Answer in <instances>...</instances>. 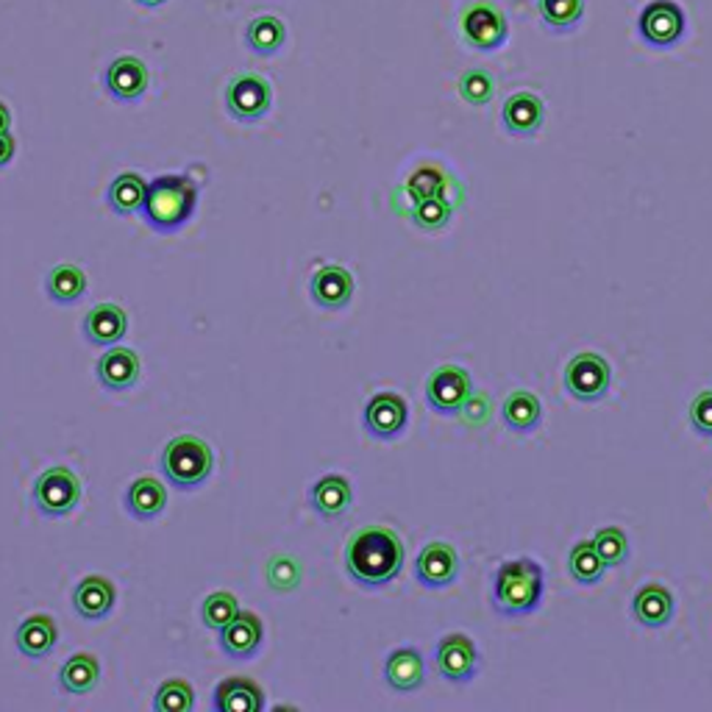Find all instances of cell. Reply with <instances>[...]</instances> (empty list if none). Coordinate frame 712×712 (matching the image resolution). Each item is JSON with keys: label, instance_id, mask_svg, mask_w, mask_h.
Masks as SVG:
<instances>
[{"label": "cell", "instance_id": "29", "mask_svg": "<svg viewBox=\"0 0 712 712\" xmlns=\"http://www.w3.org/2000/svg\"><path fill=\"white\" fill-rule=\"evenodd\" d=\"M45 292L59 307L78 303L87 296V273L78 265H70V262L51 267V273L45 278Z\"/></svg>", "mask_w": 712, "mask_h": 712}, {"label": "cell", "instance_id": "16", "mask_svg": "<svg viewBox=\"0 0 712 712\" xmlns=\"http://www.w3.org/2000/svg\"><path fill=\"white\" fill-rule=\"evenodd\" d=\"M139 373H142V362H139L137 351L126 346H109L95 365L98 385L109 392L132 390L139 382Z\"/></svg>", "mask_w": 712, "mask_h": 712}, {"label": "cell", "instance_id": "18", "mask_svg": "<svg viewBox=\"0 0 712 712\" xmlns=\"http://www.w3.org/2000/svg\"><path fill=\"white\" fill-rule=\"evenodd\" d=\"M114 601H117V587L107 576H84L73 590V610L78 612V619L89 621V624L107 619L114 610Z\"/></svg>", "mask_w": 712, "mask_h": 712}, {"label": "cell", "instance_id": "23", "mask_svg": "<svg viewBox=\"0 0 712 712\" xmlns=\"http://www.w3.org/2000/svg\"><path fill=\"white\" fill-rule=\"evenodd\" d=\"M215 712H262L265 710V690L248 676H228L217 682L212 694Z\"/></svg>", "mask_w": 712, "mask_h": 712}, {"label": "cell", "instance_id": "28", "mask_svg": "<svg viewBox=\"0 0 712 712\" xmlns=\"http://www.w3.org/2000/svg\"><path fill=\"white\" fill-rule=\"evenodd\" d=\"M501 417H504L507 429L517 432V435H529V432H537L542 423L540 398L529 390L510 392L504 401V407H501Z\"/></svg>", "mask_w": 712, "mask_h": 712}, {"label": "cell", "instance_id": "41", "mask_svg": "<svg viewBox=\"0 0 712 712\" xmlns=\"http://www.w3.org/2000/svg\"><path fill=\"white\" fill-rule=\"evenodd\" d=\"M690 426L696 435L712 437V390L699 392L690 403Z\"/></svg>", "mask_w": 712, "mask_h": 712}, {"label": "cell", "instance_id": "24", "mask_svg": "<svg viewBox=\"0 0 712 712\" xmlns=\"http://www.w3.org/2000/svg\"><path fill=\"white\" fill-rule=\"evenodd\" d=\"M632 615H635L637 624L649 626V629H660V626L671 624V619H674V596L660 582H649V585H644L635 592Z\"/></svg>", "mask_w": 712, "mask_h": 712}, {"label": "cell", "instance_id": "39", "mask_svg": "<svg viewBox=\"0 0 712 712\" xmlns=\"http://www.w3.org/2000/svg\"><path fill=\"white\" fill-rule=\"evenodd\" d=\"M460 95L471 107H487L496 98V78L485 70H467L460 76Z\"/></svg>", "mask_w": 712, "mask_h": 712}, {"label": "cell", "instance_id": "30", "mask_svg": "<svg viewBox=\"0 0 712 712\" xmlns=\"http://www.w3.org/2000/svg\"><path fill=\"white\" fill-rule=\"evenodd\" d=\"M148 182L139 173H121L107 189V203L114 215L132 217L137 215L142 203H146Z\"/></svg>", "mask_w": 712, "mask_h": 712}, {"label": "cell", "instance_id": "26", "mask_svg": "<svg viewBox=\"0 0 712 712\" xmlns=\"http://www.w3.org/2000/svg\"><path fill=\"white\" fill-rule=\"evenodd\" d=\"M167 507V487L153 476H139L126 490V512L137 521H153Z\"/></svg>", "mask_w": 712, "mask_h": 712}, {"label": "cell", "instance_id": "15", "mask_svg": "<svg viewBox=\"0 0 712 712\" xmlns=\"http://www.w3.org/2000/svg\"><path fill=\"white\" fill-rule=\"evenodd\" d=\"M103 87L117 103H137L148 89V67L137 57H117L103 73Z\"/></svg>", "mask_w": 712, "mask_h": 712}, {"label": "cell", "instance_id": "44", "mask_svg": "<svg viewBox=\"0 0 712 712\" xmlns=\"http://www.w3.org/2000/svg\"><path fill=\"white\" fill-rule=\"evenodd\" d=\"M12 128V112L3 101H0V132H9Z\"/></svg>", "mask_w": 712, "mask_h": 712}, {"label": "cell", "instance_id": "7", "mask_svg": "<svg viewBox=\"0 0 712 712\" xmlns=\"http://www.w3.org/2000/svg\"><path fill=\"white\" fill-rule=\"evenodd\" d=\"M273 107V87L265 76L242 70L228 82L226 87V109L234 121L257 123L262 121Z\"/></svg>", "mask_w": 712, "mask_h": 712}, {"label": "cell", "instance_id": "6", "mask_svg": "<svg viewBox=\"0 0 712 712\" xmlns=\"http://www.w3.org/2000/svg\"><path fill=\"white\" fill-rule=\"evenodd\" d=\"M460 32L471 48L490 53L498 51V48L507 42V37H510V23H507V14L501 12L498 3H492V0H471V3L462 9Z\"/></svg>", "mask_w": 712, "mask_h": 712}, {"label": "cell", "instance_id": "13", "mask_svg": "<svg viewBox=\"0 0 712 712\" xmlns=\"http://www.w3.org/2000/svg\"><path fill=\"white\" fill-rule=\"evenodd\" d=\"M457 576H460V554H457L454 546L440 540L423 546L415 560V579L423 587L440 590V587L454 585Z\"/></svg>", "mask_w": 712, "mask_h": 712}, {"label": "cell", "instance_id": "21", "mask_svg": "<svg viewBox=\"0 0 712 712\" xmlns=\"http://www.w3.org/2000/svg\"><path fill=\"white\" fill-rule=\"evenodd\" d=\"M385 682L396 694H415L426 682V660L415 646H398L385 660Z\"/></svg>", "mask_w": 712, "mask_h": 712}, {"label": "cell", "instance_id": "9", "mask_svg": "<svg viewBox=\"0 0 712 712\" xmlns=\"http://www.w3.org/2000/svg\"><path fill=\"white\" fill-rule=\"evenodd\" d=\"M565 390L567 396L576 398V401L585 403H596L610 392V382H612V371L610 362L601 357V353H576L574 360L567 362L565 367Z\"/></svg>", "mask_w": 712, "mask_h": 712}, {"label": "cell", "instance_id": "34", "mask_svg": "<svg viewBox=\"0 0 712 712\" xmlns=\"http://www.w3.org/2000/svg\"><path fill=\"white\" fill-rule=\"evenodd\" d=\"M192 707H196V687L182 676L164 679L153 696L157 712H192Z\"/></svg>", "mask_w": 712, "mask_h": 712}, {"label": "cell", "instance_id": "37", "mask_svg": "<svg viewBox=\"0 0 712 712\" xmlns=\"http://www.w3.org/2000/svg\"><path fill=\"white\" fill-rule=\"evenodd\" d=\"M592 546H596L607 567H619L629 560V540H626V532L619 529V526H604V529L596 532Z\"/></svg>", "mask_w": 712, "mask_h": 712}, {"label": "cell", "instance_id": "22", "mask_svg": "<svg viewBox=\"0 0 712 712\" xmlns=\"http://www.w3.org/2000/svg\"><path fill=\"white\" fill-rule=\"evenodd\" d=\"M59 644V626L51 615L34 612L14 632V646L28 660H45Z\"/></svg>", "mask_w": 712, "mask_h": 712}, {"label": "cell", "instance_id": "27", "mask_svg": "<svg viewBox=\"0 0 712 712\" xmlns=\"http://www.w3.org/2000/svg\"><path fill=\"white\" fill-rule=\"evenodd\" d=\"M101 682V662L89 651L67 657L59 669V687L67 696H87Z\"/></svg>", "mask_w": 712, "mask_h": 712}, {"label": "cell", "instance_id": "31", "mask_svg": "<svg viewBox=\"0 0 712 712\" xmlns=\"http://www.w3.org/2000/svg\"><path fill=\"white\" fill-rule=\"evenodd\" d=\"M284 39H287V28H284L282 20L273 17V14H259L246 28L248 51L257 53V57H273V53H278L282 51Z\"/></svg>", "mask_w": 712, "mask_h": 712}, {"label": "cell", "instance_id": "33", "mask_svg": "<svg viewBox=\"0 0 712 712\" xmlns=\"http://www.w3.org/2000/svg\"><path fill=\"white\" fill-rule=\"evenodd\" d=\"M567 571H571V576H574L579 585H596V582H601V576H604L607 565L599 551H596V546H592V540H587L576 542L574 549H571Z\"/></svg>", "mask_w": 712, "mask_h": 712}, {"label": "cell", "instance_id": "25", "mask_svg": "<svg viewBox=\"0 0 712 712\" xmlns=\"http://www.w3.org/2000/svg\"><path fill=\"white\" fill-rule=\"evenodd\" d=\"M353 490L351 482L340 473H328L323 479H317L310 490V507L323 517V521H335L342 512L351 510Z\"/></svg>", "mask_w": 712, "mask_h": 712}, {"label": "cell", "instance_id": "1", "mask_svg": "<svg viewBox=\"0 0 712 712\" xmlns=\"http://www.w3.org/2000/svg\"><path fill=\"white\" fill-rule=\"evenodd\" d=\"M403 542L387 526H362L346 542V574L360 587L378 590L398 579L403 567Z\"/></svg>", "mask_w": 712, "mask_h": 712}, {"label": "cell", "instance_id": "45", "mask_svg": "<svg viewBox=\"0 0 712 712\" xmlns=\"http://www.w3.org/2000/svg\"><path fill=\"white\" fill-rule=\"evenodd\" d=\"M137 3L146 9H157V7H162V3H167V0H137Z\"/></svg>", "mask_w": 712, "mask_h": 712}, {"label": "cell", "instance_id": "42", "mask_svg": "<svg viewBox=\"0 0 712 712\" xmlns=\"http://www.w3.org/2000/svg\"><path fill=\"white\" fill-rule=\"evenodd\" d=\"M462 412H465L467 421L473 423V426H482L487 417V398L485 396H473L465 401V407H462Z\"/></svg>", "mask_w": 712, "mask_h": 712}, {"label": "cell", "instance_id": "38", "mask_svg": "<svg viewBox=\"0 0 712 712\" xmlns=\"http://www.w3.org/2000/svg\"><path fill=\"white\" fill-rule=\"evenodd\" d=\"M301 574H303V567L298 565L296 557H290V554L273 557L265 567L267 585H271V590H276V592L296 590V587L301 585Z\"/></svg>", "mask_w": 712, "mask_h": 712}, {"label": "cell", "instance_id": "36", "mask_svg": "<svg viewBox=\"0 0 712 712\" xmlns=\"http://www.w3.org/2000/svg\"><path fill=\"white\" fill-rule=\"evenodd\" d=\"M451 215H454V209L442 196L423 198V201H415V207H412V221L423 232H440V228L451 223Z\"/></svg>", "mask_w": 712, "mask_h": 712}, {"label": "cell", "instance_id": "17", "mask_svg": "<svg viewBox=\"0 0 712 712\" xmlns=\"http://www.w3.org/2000/svg\"><path fill=\"white\" fill-rule=\"evenodd\" d=\"M310 296L315 307L326 312H342L353 298V276L348 267L326 265L315 271L310 282Z\"/></svg>", "mask_w": 712, "mask_h": 712}, {"label": "cell", "instance_id": "19", "mask_svg": "<svg viewBox=\"0 0 712 712\" xmlns=\"http://www.w3.org/2000/svg\"><path fill=\"white\" fill-rule=\"evenodd\" d=\"M82 332L89 346H117L128 332L126 310L117 307V303H95L92 310L87 312V317H84Z\"/></svg>", "mask_w": 712, "mask_h": 712}, {"label": "cell", "instance_id": "43", "mask_svg": "<svg viewBox=\"0 0 712 712\" xmlns=\"http://www.w3.org/2000/svg\"><path fill=\"white\" fill-rule=\"evenodd\" d=\"M14 151H17V146H14L12 134L0 132V167H7V164L12 162Z\"/></svg>", "mask_w": 712, "mask_h": 712}, {"label": "cell", "instance_id": "3", "mask_svg": "<svg viewBox=\"0 0 712 712\" xmlns=\"http://www.w3.org/2000/svg\"><path fill=\"white\" fill-rule=\"evenodd\" d=\"M198 207V187L189 176H157L148 182L142 221L157 234H176L192 221Z\"/></svg>", "mask_w": 712, "mask_h": 712}, {"label": "cell", "instance_id": "14", "mask_svg": "<svg viewBox=\"0 0 712 712\" xmlns=\"http://www.w3.org/2000/svg\"><path fill=\"white\" fill-rule=\"evenodd\" d=\"M217 635H221V649L228 660H251L262 649L265 626L257 612L240 610Z\"/></svg>", "mask_w": 712, "mask_h": 712}, {"label": "cell", "instance_id": "10", "mask_svg": "<svg viewBox=\"0 0 712 712\" xmlns=\"http://www.w3.org/2000/svg\"><path fill=\"white\" fill-rule=\"evenodd\" d=\"M473 392L471 373L460 365H440L426 378V403L442 417L460 415Z\"/></svg>", "mask_w": 712, "mask_h": 712}, {"label": "cell", "instance_id": "2", "mask_svg": "<svg viewBox=\"0 0 712 712\" xmlns=\"http://www.w3.org/2000/svg\"><path fill=\"white\" fill-rule=\"evenodd\" d=\"M546 571L532 557H517L498 565L492 574V610L501 619H521L540 607Z\"/></svg>", "mask_w": 712, "mask_h": 712}, {"label": "cell", "instance_id": "5", "mask_svg": "<svg viewBox=\"0 0 712 712\" xmlns=\"http://www.w3.org/2000/svg\"><path fill=\"white\" fill-rule=\"evenodd\" d=\"M32 501L39 515L64 517L76 510L78 501H82V482H78V476L70 467H48L34 482Z\"/></svg>", "mask_w": 712, "mask_h": 712}, {"label": "cell", "instance_id": "11", "mask_svg": "<svg viewBox=\"0 0 712 712\" xmlns=\"http://www.w3.org/2000/svg\"><path fill=\"white\" fill-rule=\"evenodd\" d=\"M637 32L651 48H674L687 32V20L679 3L674 0H651L640 12Z\"/></svg>", "mask_w": 712, "mask_h": 712}, {"label": "cell", "instance_id": "4", "mask_svg": "<svg viewBox=\"0 0 712 712\" xmlns=\"http://www.w3.org/2000/svg\"><path fill=\"white\" fill-rule=\"evenodd\" d=\"M215 471V451L203 437L176 435L162 451V473L173 490H198Z\"/></svg>", "mask_w": 712, "mask_h": 712}, {"label": "cell", "instance_id": "12", "mask_svg": "<svg viewBox=\"0 0 712 712\" xmlns=\"http://www.w3.org/2000/svg\"><path fill=\"white\" fill-rule=\"evenodd\" d=\"M410 423V403L403 401V396L398 392H376L371 401L365 403V412H362V426H365L367 435L373 440L390 442L396 440L398 435H403Z\"/></svg>", "mask_w": 712, "mask_h": 712}, {"label": "cell", "instance_id": "40", "mask_svg": "<svg viewBox=\"0 0 712 712\" xmlns=\"http://www.w3.org/2000/svg\"><path fill=\"white\" fill-rule=\"evenodd\" d=\"M442 189H446V178H442V173L437 171V167H432V164L417 167L410 176V182H407V192L412 196V201L442 196Z\"/></svg>", "mask_w": 712, "mask_h": 712}, {"label": "cell", "instance_id": "35", "mask_svg": "<svg viewBox=\"0 0 712 712\" xmlns=\"http://www.w3.org/2000/svg\"><path fill=\"white\" fill-rule=\"evenodd\" d=\"M237 612H240V601H237V596L228 590H217V592H209L207 599H203L201 621L207 629L221 632L223 626L237 615Z\"/></svg>", "mask_w": 712, "mask_h": 712}, {"label": "cell", "instance_id": "20", "mask_svg": "<svg viewBox=\"0 0 712 712\" xmlns=\"http://www.w3.org/2000/svg\"><path fill=\"white\" fill-rule=\"evenodd\" d=\"M546 121V103L535 92H515L501 109V123L512 137H535Z\"/></svg>", "mask_w": 712, "mask_h": 712}, {"label": "cell", "instance_id": "32", "mask_svg": "<svg viewBox=\"0 0 712 712\" xmlns=\"http://www.w3.org/2000/svg\"><path fill=\"white\" fill-rule=\"evenodd\" d=\"M537 14L551 34H567L579 28L585 0H537Z\"/></svg>", "mask_w": 712, "mask_h": 712}, {"label": "cell", "instance_id": "8", "mask_svg": "<svg viewBox=\"0 0 712 712\" xmlns=\"http://www.w3.org/2000/svg\"><path fill=\"white\" fill-rule=\"evenodd\" d=\"M435 669L451 685H467L476 679L482 669V654L473 644V637L462 632L442 635L435 646Z\"/></svg>", "mask_w": 712, "mask_h": 712}]
</instances>
